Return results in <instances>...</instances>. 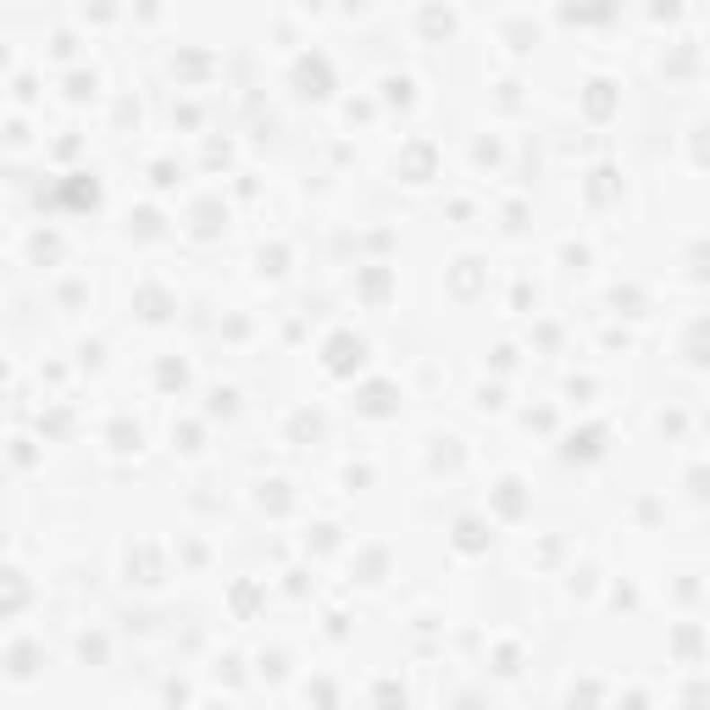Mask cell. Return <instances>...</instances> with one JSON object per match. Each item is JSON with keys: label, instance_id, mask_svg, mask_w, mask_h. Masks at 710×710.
<instances>
[{"label": "cell", "instance_id": "obj_1", "mask_svg": "<svg viewBox=\"0 0 710 710\" xmlns=\"http://www.w3.org/2000/svg\"><path fill=\"white\" fill-rule=\"evenodd\" d=\"M34 661H40V650H34V643H22V650L12 655V677H34V671H40Z\"/></svg>", "mask_w": 710, "mask_h": 710}]
</instances>
